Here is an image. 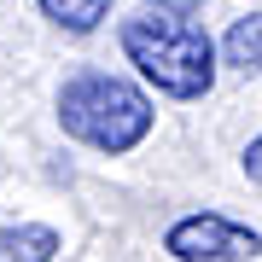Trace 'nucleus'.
<instances>
[{"label": "nucleus", "instance_id": "1", "mask_svg": "<svg viewBox=\"0 0 262 262\" xmlns=\"http://www.w3.org/2000/svg\"><path fill=\"white\" fill-rule=\"evenodd\" d=\"M122 53H128V64L146 76L158 94L169 99H198V94H210V82H215V41L198 29L187 12H140V18H128L122 24Z\"/></svg>", "mask_w": 262, "mask_h": 262}, {"label": "nucleus", "instance_id": "2", "mask_svg": "<svg viewBox=\"0 0 262 262\" xmlns=\"http://www.w3.org/2000/svg\"><path fill=\"white\" fill-rule=\"evenodd\" d=\"M58 122H64V134H76L82 146L117 158V151H134L151 134V99L134 82H122V76L82 70V76H70L64 94H58Z\"/></svg>", "mask_w": 262, "mask_h": 262}, {"label": "nucleus", "instance_id": "3", "mask_svg": "<svg viewBox=\"0 0 262 262\" xmlns=\"http://www.w3.org/2000/svg\"><path fill=\"white\" fill-rule=\"evenodd\" d=\"M163 251L181 262H251L262 251V233L245 222H227L215 210H198V215H181L163 233Z\"/></svg>", "mask_w": 262, "mask_h": 262}, {"label": "nucleus", "instance_id": "4", "mask_svg": "<svg viewBox=\"0 0 262 262\" xmlns=\"http://www.w3.org/2000/svg\"><path fill=\"white\" fill-rule=\"evenodd\" d=\"M58 256V233L41 222H18L0 227V262H53Z\"/></svg>", "mask_w": 262, "mask_h": 262}, {"label": "nucleus", "instance_id": "5", "mask_svg": "<svg viewBox=\"0 0 262 262\" xmlns=\"http://www.w3.org/2000/svg\"><path fill=\"white\" fill-rule=\"evenodd\" d=\"M222 58L233 70H262V12L233 18V29L222 35Z\"/></svg>", "mask_w": 262, "mask_h": 262}, {"label": "nucleus", "instance_id": "6", "mask_svg": "<svg viewBox=\"0 0 262 262\" xmlns=\"http://www.w3.org/2000/svg\"><path fill=\"white\" fill-rule=\"evenodd\" d=\"M41 12H47L58 29H70V35H88V29H99V18L111 12V0H41Z\"/></svg>", "mask_w": 262, "mask_h": 262}, {"label": "nucleus", "instance_id": "7", "mask_svg": "<svg viewBox=\"0 0 262 262\" xmlns=\"http://www.w3.org/2000/svg\"><path fill=\"white\" fill-rule=\"evenodd\" d=\"M245 175H251L256 187H262V134H256L251 146H245Z\"/></svg>", "mask_w": 262, "mask_h": 262}]
</instances>
